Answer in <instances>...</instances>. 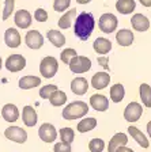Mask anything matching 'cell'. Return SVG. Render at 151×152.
<instances>
[{"instance_id":"obj_19","label":"cell","mask_w":151,"mask_h":152,"mask_svg":"<svg viewBox=\"0 0 151 152\" xmlns=\"http://www.w3.org/2000/svg\"><path fill=\"white\" fill-rule=\"evenodd\" d=\"M76 16H78V10L76 8L69 10V11H67V12L59 19L57 25H59L60 28H64V30H66V28H69L72 26V23L75 22Z\"/></svg>"},{"instance_id":"obj_37","label":"cell","mask_w":151,"mask_h":152,"mask_svg":"<svg viewBox=\"0 0 151 152\" xmlns=\"http://www.w3.org/2000/svg\"><path fill=\"white\" fill-rule=\"evenodd\" d=\"M53 152H71V144L64 141L56 142L53 147Z\"/></svg>"},{"instance_id":"obj_42","label":"cell","mask_w":151,"mask_h":152,"mask_svg":"<svg viewBox=\"0 0 151 152\" xmlns=\"http://www.w3.org/2000/svg\"><path fill=\"white\" fill-rule=\"evenodd\" d=\"M91 1V0H76V3H79V4H88Z\"/></svg>"},{"instance_id":"obj_34","label":"cell","mask_w":151,"mask_h":152,"mask_svg":"<svg viewBox=\"0 0 151 152\" xmlns=\"http://www.w3.org/2000/svg\"><path fill=\"white\" fill-rule=\"evenodd\" d=\"M56 90H59V87H57L56 84H46L40 88V96H41L42 99H49L50 94L55 92Z\"/></svg>"},{"instance_id":"obj_44","label":"cell","mask_w":151,"mask_h":152,"mask_svg":"<svg viewBox=\"0 0 151 152\" xmlns=\"http://www.w3.org/2000/svg\"><path fill=\"white\" fill-rule=\"evenodd\" d=\"M1 66H3V61H1V57H0V69H1Z\"/></svg>"},{"instance_id":"obj_12","label":"cell","mask_w":151,"mask_h":152,"mask_svg":"<svg viewBox=\"0 0 151 152\" xmlns=\"http://www.w3.org/2000/svg\"><path fill=\"white\" fill-rule=\"evenodd\" d=\"M90 106L97 111H106L109 109V99L102 94H94L90 96Z\"/></svg>"},{"instance_id":"obj_11","label":"cell","mask_w":151,"mask_h":152,"mask_svg":"<svg viewBox=\"0 0 151 152\" xmlns=\"http://www.w3.org/2000/svg\"><path fill=\"white\" fill-rule=\"evenodd\" d=\"M131 25H132V28L135 31L139 33L147 31L150 28V19L146 15H143V14H135L131 18Z\"/></svg>"},{"instance_id":"obj_26","label":"cell","mask_w":151,"mask_h":152,"mask_svg":"<svg viewBox=\"0 0 151 152\" xmlns=\"http://www.w3.org/2000/svg\"><path fill=\"white\" fill-rule=\"evenodd\" d=\"M109 95H110L112 102L120 103V102L124 99V96H125V88H124V86L121 84V83H117V84L112 86V87H110V91H109Z\"/></svg>"},{"instance_id":"obj_7","label":"cell","mask_w":151,"mask_h":152,"mask_svg":"<svg viewBox=\"0 0 151 152\" xmlns=\"http://www.w3.org/2000/svg\"><path fill=\"white\" fill-rule=\"evenodd\" d=\"M4 136L7 137L11 141L19 142V144H23V142L27 140V133L25 129L19 126H10L4 130Z\"/></svg>"},{"instance_id":"obj_13","label":"cell","mask_w":151,"mask_h":152,"mask_svg":"<svg viewBox=\"0 0 151 152\" xmlns=\"http://www.w3.org/2000/svg\"><path fill=\"white\" fill-rule=\"evenodd\" d=\"M110 83V76L106 72H97L91 77V87L95 90L106 88Z\"/></svg>"},{"instance_id":"obj_23","label":"cell","mask_w":151,"mask_h":152,"mask_svg":"<svg viewBox=\"0 0 151 152\" xmlns=\"http://www.w3.org/2000/svg\"><path fill=\"white\" fill-rule=\"evenodd\" d=\"M1 115L7 122H15L19 118V110L15 104L13 103H7L4 104L3 110H1Z\"/></svg>"},{"instance_id":"obj_4","label":"cell","mask_w":151,"mask_h":152,"mask_svg":"<svg viewBox=\"0 0 151 152\" xmlns=\"http://www.w3.org/2000/svg\"><path fill=\"white\" fill-rule=\"evenodd\" d=\"M57 71H59V63H57L55 57L46 56L41 60V63H40V73L44 77H46V79L53 77L57 73Z\"/></svg>"},{"instance_id":"obj_21","label":"cell","mask_w":151,"mask_h":152,"mask_svg":"<svg viewBox=\"0 0 151 152\" xmlns=\"http://www.w3.org/2000/svg\"><path fill=\"white\" fill-rule=\"evenodd\" d=\"M93 48H94L95 53L105 56V54H108L110 50H112V42H110L108 38L99 37V38H97V39L94 41Z\"/></svg>"},{"instance_id":"obj_10","label":"cell","mask_w":151,"mask_h":152,"mask_svg":"<svg viewBox=\"0 0 151 152\" xmlns=\"http://www.w3.org/2000/svg\"><path fill=\"white\" fill-rule=\"evenodd\" d=\"M25 42L30 49L37 50L44 45V37L38 30H30V31H27V34L25 37Z\"/></svg>"},{"instance_id":"obj_24","label":"cell","mask_w":151,"mask_h":152,"mask_svg":"<svg viewBox=\"0 0 151 152\" xmlns=\"http://www.w3.org/2000/svg\"><path fill=\"white\" fill-rule=\"evenodd\" d=\"M40 84H41V79L34 75H27L19 79V88L22 90H32L34 87H38Z\"/></svg>"},{"instance_id":"obj_2","label":"cell","mask_w":151,"mask_h":152,"mask_svg":"<svg viewBox=\"0 0 151 152\" xmlns=\"http://www.w3.org/2000/svg\"><path fill=\"white\" fill-rule=\"evenodd\" d=\"M87 113H88L87 103L83 101H75L68 103L63 109V118L67 121L79 120V118H83L85 115H87Z\"/></svg>"},{"instance_id":"obj_22","label":"cell","mask_w":151,"mask_h":152,"mask_svg":"<svg viewBox=\"0 0 151 152\" xmlns=\"http://www.w3.org/2000/svg\"><path fill=\"white\" fill-rule=\"evenodd\" d=\"M128 133L131 134V137L138 142L139 145L142 147V148H148V147H150V141H148V139L142 133V130H139L136 126L131 125V126L128 128Z\"/></svg>"},{"instance_id":"obj_1","label":"cell","mask_w":151,"mask_h":152,"mask_svg":"<svg viewBox=\"0 0 151 152\" xmlns=\"http://www.w3.org/2000/svg\"><path fill=\"white\" fill-rule=\"evenodd\" d=\"M95 27V19L91 12L78 14L74 22V33L80 41H87L91 37Z\"/></svg>"},{"instance_id":"obj_25","label":"cell","mask_w":151,"mask_h":152,"mask_svg":"<svg viewBox=\"0 0 151 152\" xmlns=\"http://www.w3.org/2000/svg\"><path fill=\"white\" fill-rule=\"evenodd\" d=\"M136 8L135 0H117L116 1V10L123 15H129L133 12Z\"/></svg>"},{"instance_id":"obj_28","label":"cell","mask_w":151,"mask_h":152,"mask_svg":"<svg viewBox=\"0 0 151 152\" xmlns=\"http://www.w3.org/2000/svg\"><path fill=\"white\" fill-rule=\"evenodd\" d=\"M95 126H97V120H95L94 117H86L79 121L78 126H76V130H78L79 133H86V132L93 130Z\"/></svg>"},{"instance_id":"obj_33","label":"cell","mask_w":151,"mask_h":152,"mask_svg":"<svg viewBox=\"0 0 151 152\" xmlns=\"http://www.w3.org/2000/svg\"><path fill=\"white\" fill-rule=\"evenodd\" d=\"M75 56H78V53H76L75 49L68 48V49H66V50L61 52V54H60V60L63 61L64 64H67V65H68V64L71 63V60H72Z\"/></svg>"},{"instance_id":"obj_38","label":"cell","mask_w":151,"mask_h":152,"mask_svg":"<svg viewBox=\"0 0 151 152\" xmlns=\"http://www.w3.org/2000/svg\"><path fill=\"white\" fill-rule=\"evenodd\" d=\"M34 19L37 22H46L48 20V12L44 8H37L34 12Z\"/></svg>"},{"instance_id":"obj_32","label":"cell","mask_w":151,"mask_h":152,"mask_svg":"<svg viewBox=\"0 0 151 152\" xmlns=\"http://www.w3.org/2000/svg\"><path fill=\"white\" fill-rule=\"evenodd\" d=\"M74 137H75V132L72 130V128H61L60 129V139L64 142H71L74 141Z\"/></svg>"},{"instance_id":"obj_5","label":"cell","mask_w":151,"mask_h":152,"mask_svg":"<svg viewBox=\"0 0 151 152\" xmlns=\"http://www.w3.org/2000/svg\"><path fill=\"white\" fill-rule=\"evenodd\" d=\"M68 66L74 73H86L91 69V60L86 56H75Z\"/></svg>"},{"instance_id":"obj_29","label":"cell","mask_w":151,"mask_h":152,"mask_svg":"<svg viewBox=\"0 0 151 152\" xmlns=\"http://www.w3.org/2000/svg\"><path fill=\"white\" fill-rule=\"evenodd\" d=\"M67 94L64 91H61V90H56L55 92H52L49 96V102L52 106H55V107H59V106H63L64 103L67 102Z\"/></svg>"},{"instance_id":"obj_15","label":"cell","mask_w":151,"mask_h":152,"mask_svg":"<svg viewBox=\"0 0 151 152\" xmlns=\"http://www.w3.org/2000/svg\"><path fill=\"white\" fill-rule=\"evenodd\" d=\"M22 120H23V124L26 126L32 128L34 126L35 124L38 121V115H37V111L34 110L33 106H25L22 110Z\"/></svg>"},{"instance_id":"obj_31","label":"cell","mask_w":151,"mask_h":152,"mask_svg":"<svg viewBox=\"0 0 151 152\" xmlns=\"http://www.w3.org/2000/svg\"><path fill=\"white\" fill-rule=\"evenodd\" d=\"M88 149L90 152H102L105 149V141L102 139H91L90 142H88Z\"/></svg>"},{"instance_id":"obj_18","label":"cell","mask_w":151,"mask_h":152,"mask_svg":"<svg viewBox=\"0 0 151 152\" xmlns=\"http://www.w3.org/2000/svg\"><path fill=\"white\" fill-rule=\"evenodd\" d=\"M127 142H128V136H127L125 133H116L109 141L108 152H116L117 148L127 145Z\"/></svg>"},{"instance_id":"obj_14","label":"cell","mask_w":151,"mask_h":152,"mask_svg":"<svg viewBox=\"0 0 151 152\" xmlns=\"http://www.w3.org/2000/svg\"><path fill=\"white\" fill-rule=\"evenodd\" d=\"M14 22L19 28H27L32 25V15L27 10H19L14 16Z\"/></svg>"},{"instance_id":"obj_17","label":"cell","mask_w":151,"mask_h":152,"mask_svg":"<svg viewBox=\"0 0 151 152\" xmlns=\"http://www.w3.org/2000/svg\"><path fill=\"white\" fill-rule=\"evenodd\" d=\"M133 33L129 28H120L116 33V41L120 46H129L133 42Z\"/></svg>"},{"instance_id":"obj_20","label":"cell","mask_w":151,"mask_h":152,"mask_svg":"<svg viewBox=\"0 0 151 152\" xmlns=\"http://www.w3.org/2000/svg\"><path fill=\"white\" fill-rule=\"evenodd\" d=\"M4 41H6L7 46L10 48H18L21 45V35H19L18 30L14 27H10L6 30L4 34Z\"/></svg>"},{"instance_id":"obj_8","label":"cell","mask_w":151,"mask_h":152,"mask_svg":"<svg viewBox=\"0 0 151 152\" xmlns=\"http://www.w3.org/2000/svg\"><path fill=\"white\" fill-rule=\"evenodd\" d=\"M38 136L45 142H53V141H56L57 130L52 124L45 122V124H42L41 126H40V129H38Z\"/></svg>"},{"instance_id":"obj_36","label":"cell","mask_w":151,"mask_h":152,"mask_svg":"<svg viewBox=\"0 0 151 152\" xmlns=\"http://www.w3.org/2000/svg\"><path fill=\"white\" fill-rule=\"evenodd\" d=\"M14 7H15V0H6V4H4V11H3V20L8 19L11 16L14 11Z\"/></svg>"},{"instance_id":"obj_39","label":"cell","mask_w":151,"mask_h":152,"mask_svg":"<svg viewBox=\"0 0 151 152\" xmlns=\"http://www.w3.org/2000/svg\"><path fill=\"white\" fill-rule=\"evenodd\" d=\"M98 63L101 64V65L104 66L105 69H109V60H108L106 56H101L98 57Z\"/></svg>"},{"instance_id":"obj_9","label":"cell","mask_w":151,"mask_h":152,"mask_svg":"<svg viewBox=\"0 0 151 152\" xmlns=\"http://www.w3.org/2000/svg\"><path fill=\"white\" fill-rule=\"evenodd\" d=\"M26 66V58L22 54H11L6 60V68L10 72H19Z\"/></svg>"},{"instance_id":"obj_41","label":"cell","mask_w":151,"mask_h":152,"mask_svg":"<svg viewBox=\"0 0 151 152\" xmlns=\"http://www.w3.org/2000/svg\"><path fill=\"white\" fill-rule=\"evenodd\" d=\"M143 7H151V0H139Z\"/></svg>"},{"instance_id":"obj_35","label":"cell","mask_w":151,"mask_h":152,"mask_svg":"<svg viewBox=\"0 0 151 152\" xmlns=\"http://www.w3.org/2000/svg\"><path fill=\"white\" fill-rule=\"evenodd\" d=\"M71 4V0H55L53 1V10L57 12H63Z\"/></svg>"},{"instance_id":"obj_30","label":"cell","mask_w":151,"mask_h":152,"mask_svg":"<svg viewBox=\"0 0 151 152\" xmlns=\"http://www.w3.org/2000/svg\"><path fill=\"white\" fill-rule=\"evenodd\" d=\"M139 95L142 99V103L146 107H151V87L147 83H142L139 87Z\"/></svg>"},{"instance_id":"obj_43","label":"cell","mask_w":151,"mask_h":152,"mask_svg":"<svg viewBox=\"0 0 151 152\" xmlns=\"http://www.w3.org/2000/svg\"><path fill=\"white\" fill-rule=\"evenodd\" d=\"M147 133H148V136H150V139H151V121L147 124Z\"/></svg>"},{"instance_id":"obj_40","label":"cell","mask_w":151,"mask_h":152,"mask_svg":"<svg viewBox=\"0 0 151 152\" xmlns=\"http://www.w3.org/2000/svg\"><path fill=\"white\" fill-rule=\"evenodd\" d=\"M116 152H135V151L132 148H128L127 145H123V147H120V148H117Z\"/></svg>"},{"instance_id":"obj_16","label":"cell","mask_w":151,"mask_h":152,"mask_svg":"<svg viewBox=\"0 0 151 152\" xmlns=\"http://www.w3.org/2000/svg\"><path fill=\"white\" fill-rule=\"evenodd\" d=\"M88 90V82L87 79L79 76V77H75V79L71 82V91L75 95H85Z\"/></svg>"},{"instance_id":"obj_27","label":"cell","mask_w":151,"mask_h":152,"mask_svg":"<svg viewBox=\"0 0 151 152\" xmlns=\"http://www.w3.org/2000/svg\"><path fill=\"white\" fill-rule=\"evenodd\" d=\"M46 38L49 39V42L56 48H61L66 44V37L63 33H60L59 30H49L46 33Z\"/></svg>"},{"instance_id":"obj_6","label":"cell","mask_w":151,"mask_h":152,"mask_svg":"<svg viewBox=\"0 0 151 152\" xmlns=\"http://www.w3.org/2000/svg\"><path fill=\"white\" fill-rule=\"evenodd\" d=\"M142 114H143L142 104L139 102H131V103L127 104L125 110H124V118H125V121L132 124L140 120Z\"/></svg>"},{"instance_id":"obj_3","label":"cell","mask_w":151,"mask_h":152,"mask_svg":"<svg viewBox=\"0 0 151 152\" xmlns=\"http://www.w3.org/2000/svg\"><path fill=\"white\" fill-rule=\"evenodd\" d=\"M117 26H119V20H117V16L114 14H102L98 19V27L102 33L105 34H110V33L116 31Z\"/></svg>"}]
</instances>
